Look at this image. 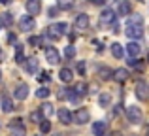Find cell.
I'll list each match as a JSON object with an SVG mask.
<instances>
[{
    "label": "cell",
    "mask_w": 149,
    "mask_h": 136,
    "mask_svg": "<svg viewBox=\"0 0 149 136\" xmlns=\"http://www.w3.org/2000/svg\"><path fill=\"white\" fill-rule=\"evenodd\" d=\"M89 23H91L89 21V15L87 13H79L76 17V21H74V27H76V30H85L89 27Z\"/></svg>",
    "instance_id": "52a82bcc"
},
{
    "label": "cell",
    "mask_w": 149,
    "mask_h": 136,
    "mask_svg": "<svg viewBox=\"0 0 149 136\" xmlns=\"http://www.w3.org/2000/svg\"><path fill=\"white\" fill-rule=\"evenodd\" d=\"M109 102H111V96L108 95V93H102V95L98 96V104L102 108H106V106H109Z\"/></svg>",
    "instance_id": "484cf974"
},
{
    "label": "cell",
    "mask_w": 149,
    "mask_h": 136,
    "mask_svg": "<svg viewBox=\"0 0 149 136\" xmlns=\"http://www.w3.org/2000/svg\"><path fill=\"white\" fill-rule=\"evenodd\" d=\"M49 17H57V8H49Z\"/></svg>",
    "instance_id": "74e56055"
},
{
    "label": "cell",
    "mask_w": 149,
    "mask_h": 136,
    "mask_svg": "<svg viewBox=\"0 0 149 136\" xmlns=\"http://www.w3.org/2000/svg\"><path fill=\"white\" fill-rule=\"evenodd\" d=\"M127 25H143V17L140 13H134V15H130L128 17V23Z\"/></svg>",
    "instance_id": "d4e9b609"
},
{
    "label": "cell",
    "mask_w": 149,
    "mask_h": 136,
    "mask_svg": "<svg viewBox=\"0 0 149 136\" xmlns=\"http://www.w3.org/2000/svg\"><path fill=\"white\" fill-rule=\"evenodd\" d=\"M0 106H2V112L10 114V112H13V100L8 98V96H2V100H0Z\"/></svg>",
    "instance_id": "d6986e66"
},
{
    "label": "cell",
    "mask_w": 149,
    "mask_h": 136,
    "mask_svg": "<svg viewBox=\"0 0 149 136\" xmlns=\"http://www.w3.org/2000/svg\"><path fill=\"white\" fill-rule=\"evenodd\" d=\"M98 74L102 76V80H108V77H111V76H113V72H111L109 68H100V70H98Z\"/></svg>",
    "instance_id": "1f68e13d"
},
{
    "label": "cell",
    "mask_w": 149,
    "mask_h": 136,
    "mask_svg": "<svg viewBox=\"0 0 149 136\" xmlns=\"http://www.w3.org/2000/svg\"><path fill=\"white\" fill-rule=\"evenodd\" d=\"M109 136H123V134H121V133H111Z\"/></svg>",
    "instance_id": "60d3db41"
},
{
    "label": "cell",
    "mask_w": 149,
    "mask_h": 136,
    "mask_svg": "<svg viewBox=\"0 0 149 136\" xmlns=\"http://www.w3.org/2000/svg\"><path fill=\"white\" fill-rule=\"evenodd\" d=\"M26 11H29L30 17L38 15L42 11V2L40 0H29V2H26Z\"/></svg>",
    "instance_id": "30bf717a"
},
{
    "label": "cell",
    "mask_w": 149,
    "mask_h": 136,
    "mask_svg": "<svg viewBox=\"0 0 149 136\" xmlns=\"http://www.w3.org/2000/svg\"><path fill=\"white\" fill-rule=\"evenodd\" d=\"M0 4H4V6H10L11 0H0Z\"/></svg>",
    "instance_id": "ab89813d"
},
{
    "label": "cell",
    "mask_w": 149,
    "mask_h": 136,
    "mask_svg": "<svg viewBox=\"0 0 149 136\" xmlns=\"http://www.w3.org/2000/svg\"><path fill=\"white\" fill-rule=\"evenodd\" d=\"M140 2H143V0H140Z\"/></svg>",
    "instance_id": "bcb514c9"
},
{
    "label": "cell",
    "mask_w": 149,
    "mask_h": 136,
    "mask_svg": "<svg viewBox=\"0 0 149 136\" xmlns=\"http://www.w3.org/2000/svg\"><path fill=\"white\" fill-rule=\"evenodd\" d=\"M49 93H51V91H49L47 87H40V89L36 91V96H38V98H47Z\"/></svg>",
    "instance_id": "f546056e"
},
{
    "label": "cell",
    "mask_w": 149,
    "mask_h": 136,
    "mask_svg": "<svg viewBox=\"0 0 149 136\" xmlns=\"http://www.w3.org/2000/svg\"><path fill=\"white\" fill-rule=\"evenodd\" d=\"M106 130H108L106 121H95V123H93V134H95V136H104Z\"/></svg>",
    "instance_id": "4fadbf2b"
},
{
    "label": "cell",
    "mask_w": 149,
    "mask_h": 136,
    "mask_svg": "<svg viewBox=\"0 0 149 136\" xmlns=\"http://www.w3.org/2000/svg\"><path fill=\"white\" fill-rule=\"evenodd\" d=\"M123 45H121V44H117V42H115V44H111V55L113 57H115V59H123Z\"/></svg>",
    "instance_id": "44dd1931"
},
{
    "label": "cell",
    "mask_w": 149,
    "mask_h": 136,
    "mask_svg": "<svg viewBox=\"0 0 149 136\" xmlns=\"http://www.w3.org/2000/svg\"><path fill=\"white\" fill-rule=\"evenodd\" d=\"M106 2H109V0H106Z\"/></svg>",
    "instance_id": "7dc6e473"
},
{
    "label": "cell",
    "mask_w": 149,
    "mask_h": 136,
    "mask_svg": "<svg viewBox=\"0 0 149 136\" xmlns=\"http://www.w3.org/2000/svg\"><path fill=\"white\" fill-rule=\"evenodd\" d=\"M136 96H138L140 100H146L147 98V87L143 81H138L136 83Z\"/></svg>",
    "instance_id": "e0dca14e"
},
{
    "label": "cell",
    "mask_w": 149,
    "mask_h": 136,
    "mask_svg": "<svg viewBox=\"0 0 149 136\" xmlns=\"http://www.w3.org/2000/svg\"><path fill=\"white\" fill-rule=\"evenodd\" d=\"M40 130H42L44 134H47L49 130H51V123H49V119H44V121L40 123Z\"/></svg>",
    "instance_id": "4dcf8cb0"
},
{
    "label": "cell",
    "mask_w": 149,
    "mask_h": 136,
    "mask_svg": "<svg viewBox=\"0 0 149 136\" xmlns=\"http://www.w3.org/2000/svg\"><path fill=\"white\" fill-rule=\"evenodd\" d=\"M125 34H127L128 38H132V40H140V38L143 36V29H142V25H127Z\"/></svg>",
    "instance_id": "277c9868"
},
{
    "label": "cell",
    "mask_w": 149,
    "mask_h": 136,
    "mask_svg": "<svg viewBox=\"0 0 149 136\" xmlns=\"http://www.w3.org/2000/svg\"><path fill=\"white\" fill-rule=\"evenodd\" d=\"M45 61H47L49 64H58V61H61V53H58L55 47H47V49H45Z\"/></svg>",
    "instance_id": "ba28073f"
},
{
    "label": "cell",
    "mask_w": 149,
    "mask_h": 136,
    "mask_svg": "<svg viewBox=\"0 0 149 136\" xmlns=\"http://www.w3.org/2000/svg\"><path fill=\"white\" fill-rule=\"evenodd\" d=\"M91 2H93V4H96V6H102L106 0H91Z\"/></svg>",
    "instance_id": "f35d334b"
},
{
    "label": "cell",
    "mask_w": 149,
    "mask_h": 136,
    "mask_svg": "<svg viewBox=\"0 0 149 136\" xmlns=\"http://www.w3.org/2000/svg\"><path fill=\"white\" fill-rule=\"evenodd\" d=\"M13 96L17 100H25L26 96H29V85L26 83H19L17 87H15V91H13Z\"/></svg>",
    "instance_id": "8fae6325"
},
{
    "label": "cell",
    "mask_w": 149,
    "mask_h": 136,
    "mask_svg": "<svg viewBox=\"0 0 149 136\" xmlns=\"http://www.w3.org/2000/svg\"><path fill=\"white\" fill-rule=\"evenodd\" d=\"M113 23H115V11L104 10L100 13V25H113Z\"/></svg>",
    "instance_id": "9c48e42d"
},
{
    "label": "cell",
    "mask_w": 149,
    "mask_h": 136,
    "mask_svg": "<svg viewBox=\"0 0 149 136\" xmlns=\"http://www.w3.org/2000/svg\"><path fill=\"white\" fill-rule=\"evenodd\" d=\"M58 119H61L62 125H70V123H72V114H70V110L61 108V110H58Z\"/></svg>",
    "instance_id": "2e32d148"
},
{
    "label": "cell",
    "mask_w": 149,
    "mask_h": 136,
    "mask_svg": "<svg viewBox=\"0 0 149 136\" xmlns=\"http://www.w3.org/2000/svg\"><path fill=\"white\" fill-rule=\"evenodd\" d=\"M30 121H34V123H42V121H44V114H42L40 110L30 112Z\"/></svg>",
    "instance_id": "83f0119b"
},
{
    "label": "cell",
    "mask_w": 149,
    "mask_h": 136,
    "mask_svg": "<svg viewBox=\"0 0 149 136\" xmlns=\"http://www.w3.org/2000/svg\"><path fill=\"white\" fill-rule=\"evenodd\" d=\"M42 42H44V38H42V36H30L29 38V44L30 45H42Z\"/></svg>",
    "instance_id": "d6a6232c"
},
{
    "label": "cell",
    "mask_w": 149,
    "mask_h": 136,
    "mask_svg": "<svg viewBox=\"0 0 149 136\" xmlns=\"http://www.w3.org/2000/svg\"><path fill=\"white\" fill-rule=\"evenodd\" d=\"M25 70L29 74H36L38 70H40V63H38V59H34V57H30V59L25 61Z\"/></svg>",
    "instance_id": "7c38bea8"
},
{
    "label": "cell",
    "mask_w": 149,
    "mask_h": 136,
    "mask_svg": "<svg viewBox=\"0 0 149 136\" xmlns=\"http://www.w3.org/2000/svg\"><path fill=\"white\" fill-rule=\"evenodd\" d=\"M140 51H142V47H140V44H138V42H130V44L127 45L128 59H134L136 55H140Z\"/></svg>",
    "instance_id": "5bb4252c"
},
{
    "label": "cell",
    "mask_w": 149,
    "mask_h": 136,
    "mask_svg": "<svg viewBox=\"0 0 149 136\" xmlns=\"http://www.w3.org/2000/svg\"><path fill=\"white\" fill-rule=\"evenodd\" d=\"M128 64L130 66H134L138 72H143L146 70V63H142V61H136V59H128Z\"/></svg>",
    "instance_id": "4316f807"
},
{
    "label": "cell",
    "mask_w": 149,
    "mask_h": 136,
    "mask_svg": "<svg viewBox=\"0 0 149 136\" xmlns=\"http://www.w3.org/2000/svg\"><path fill=\"white\" fill-rule=\"evenodd\" d=\"M127 117H128V121L130 123H140L142 121V110H140L138 106H128L127 108Z\"/></svg>",
    "instance_id": "5b68a950"
},
{
    "label": "cell",
    "mask_w": 149,
    "mask_h": 136,
    "mask_svg": "<svg viewBox=\"0 0 149 136\" xmlns=\"http://www.w3.org/2000/svg\"><path fill=\"white\" fill-rule=\"evenodd\" d=\"M45 30H47V32H45V36L53 38V40H58V38H62L66 32H68V25H66V23H55V25L47 27Z\"/></svg>",
    "instance_id": "6da1fadb"
},
{
    "label": "cell",
    "mask_w": 149,
    "mask_h": 136,
    "mask_svg": "<svg viewBox=\"0 0 149 136\" xmlns=\"http://www.w3.org/2000/svg\"><path fill=\"white\" fill-rule=\"evenodd\" d=\"M111 77H113L115 81H121V83H123V81L128 77V72H127L125 68H117L115 72H113V76H111Z\"/></svg>",
    "instance_id": "ffe728a7"
},
{
    "label": "cell",
    "mask_w": 149,
    "mask_h": 136,
    "mask_svg": "<svg viewBox=\"0 0 149 136\" xmlns=\"http://www.w3.org/2000/svg\"><path fill=\"white\" fill-rule=\"evenodd\" d=\"M74 2H76V0H58V8H61V10H70V8L74 6Z\"/></svg>",
    "instance_id": "f1b7e54d"
},
{
    "label": "cell",
    "mask_w": 149,
    "mask_h": 136,
    "mask_svg": "<svg viewBox=\"0 0 149 136\" xmlns=\"http://www.w3.org/2000/svg\"><path fill=\"white\" fill-rule=\"evenodd\" d=\"M36 136H42V134H36Z\"/></svg>",
    "instance_id": "f6af8a7d"
},
{
    "label": "cell",
    "mask_w": 149,
    "mask_h": 136,
    "mask_svg": "<svg viewBox=\"0 0 149 136\" xmlns=\"http://www.w3.org/2000/svg\"><path fill=\"white\" fill-rule=\"evenodd\" d=\"M10 133H11V136H25L26 134V130H25V127H23V123H21L19 117L10 123Z\"/></svg>",
    "instance_id": "8992f818"
},
{
    "label": "cell",
    "mask_w": 149,
    "mask_h": 136,
    "mask_svg": "<svg viewBox=\"0 0 149 136\" xmlns=\"http://www.w3.org/2000/svg\"><path fill=\"white\" fill-rule=\"evenodd\" d=\"M2 27H4V25H2V21H0V30H2Z\"/></svg>",
    "instance_id": "7bdbcfd3"
},
{
    "label": "cell",
    "mask_w": 149,
    "mask_h": 136,
    "mask_svg": "<svg viewBox=\"0 0 149 136\" xmlns=\"http://www.w3.org/2000/svg\"><path fill=\"white\" fill-rule=\"evenodd\" d=\"M147 59H149V55H147Z\"/></svg>",
    "instance_id": "c3c4849f"
},
{
    "label": "cell",
    "mask_w": 149,
    "mask_h": 136,
    "mask_svg": "<svg viewBox=\"0 0 149 136\" xmlns=\"http://www.w3.org/2000/svg\"><path fill=\"white\" fill-rule=\"evenodd\" d=\"M130 2L128 0H119V6H117V13L119 15H130Z\"/></svg>",
    "instance_id": "9a60e30c"
},
{
    "label": "cell",
    "mask_w": 149,
    "mask_h": 136,
    "mask_svg": "<svg viewBox=\"0 0 149 136\" xmlns=\"http://www.w3.org/2000/svg\"><path fill=\"white\" fill-rule=\"evenodd\" d=\"M0 21H2V25H11V23H13V17H11V13H4L2 17H0Z\"/></svg>",
    "instance_id": "e575fe53"
},
{
    "label": "cell",
    "mask_w": 149,
    "mask_h": 136,
    "mask_svg": "<svg viewBox=\"0 0 149 136\" xmlns=\"http://www.w3.org/2000/svg\"><path fill=\"white\" fill-rule=\"evenodd\" d=\"M4 59V53H2V49H0V61H2Z\"/></svg>",
    "instance_id": "b9f144b4"
},
{
    "label": "cell",
    "mask_w": 149,
    "mask_h": 136,
    "mask_svg": "<svg viewBox=\"0 0 149 136\" xmlns=\"http://www.w3.org/2000/svg\"><path fill=\"white\" fill-rule=\"evenodd\" d=\"M89 119H91V114L85 108H79L76 114H72V123H77V125H85Z\"/></svg>",
    "instance_id": "7a4b0ae2"
},
{
    "label": "cell",
    "mask_w": 149,
    "mask_h": 136,
    "mask_svg": "<svg viewBox=\"0 0 149 136\" xmlns=\"http://www.w3.org/2000/svg\"><path fill=\"white\" fill-rule=\"evenodd\" d=\"M58 77H61V81H64V83H70V81L74 80V72H72L70 68H61Z\"/></svg>",
    "instance_id": "ac0fdd59"
},
{
    "label": "cell",
    "mask_w": 149,
    "mask_h": 136,
    "mask_svg": "<svg viewBox=\"0 0 149 136\" xmlns=\"http://www.w3.org/2000/svg\"><path fill=\"white\" fill-rule=\"evenodd\" d=\"M34 27H36V21H34V17H30V15H23V17L19 19V29H21L23 32H30V30H34Z\"/></svg>",
    "instance_id": "3957f363"
},
{
    "label": "cell",
    "mask_w": 149,
    "mask_h": 136,
    "mask_svg": "<svg viewBox=\"0 0 149 136\" xmlns=\"http://www.w3.org/2000/svg\"><path fill=\"white\" fill-rule=\"evenodd\" d=\"M74 93H76L77 96H83V95H87V83H83V81H81V83H77L76 87H74Z\"/></svg>",
    "instance_id": "603a6c76"
},
{
    "label": "cell",
    "mask_w": 149,
    "mask_h": 136,
    "mask_svg": "<svg viewBox=\"0 0 149 136\" xmlns=\"http://www.w3.org/2000/svg\"><path fill=\"white\" fill-rule=\"evenodd\" d=\"M64 55L68 57V59H74V57H76V47H74V45H68V47L64 49Z\"/></svg>",
    "instance_id": "836d02e7"
},
{
    "label": "cell",
    "mask_w": 149,
    "mask_h": 136,
    "mask_svg": "<svg viewBox=\"0 0 149 136\" xmlns=\"http://www.w3.org/2000/svg\"><path fill=\"white\" fill-rule=\"evenodd\" d=\"M38 80H40V81H49V74H47V72H40Z\"/></svg>",
    "instance_id": "d590c367"
},
{
    "label": "cell",
    "mask_w": 149,
    "mask_h": 136,
    "mask_svg": "<svg viewBox=\"0 0 149 136\" xmlns=\"http://www.w3.org/2000/svg\"><path fill=\"white\" fill-rule=\"evenodd\" d=\"M0 80H2V72H0Z\"/></svg>",
    "instance_id": "ee69618b"
},
{
    "label": "cell",
    "mask_w": 149,
    "mask_h": 136,
    "mask_svg": "<svg viewBox=\"0 0 149 136\" xmlns=\"http://www.w3.org/2000/svg\"><path fill=\"white\" fill-rule=\"evenodd\" d=\"M77 70H79V74H85V63H83V61L77 64Z\"/></svg>",
    "instance_id": "8d00e7d4"
},
{
    "label": "cell",
    "mask_w": 149,
    "mask_h": 136,
    "mask_svg": "<svg viewBox=\"0 0 149 136\" xmlns=\"http://www.w3.org/2000/svg\"><path fill=\"white\" fill-rule=\"evenodd\" d=\"M15 61H17L19 64L26 61L25 55H23V45H21V44H15Z\"/></svg>",
    "instance_id": "7402d4cb"
},
{
    "label": "cell",
    "mask_w": 149,
    "mask_h": 136,
    "mask_svg": "<svg viewBox=\"0 0 149 136\" xmlns=\"http://www.w3.org/2000/svg\"><path fill=\"white\" fill-rule=\"evenodd\" d=\"M40 112L44 114V117L47 115V119L53 115V104H49V102H45V104H42V108H40Z\"/></svg>",
    "instance_id": "cb8c5ba5"
}]
</instances>
